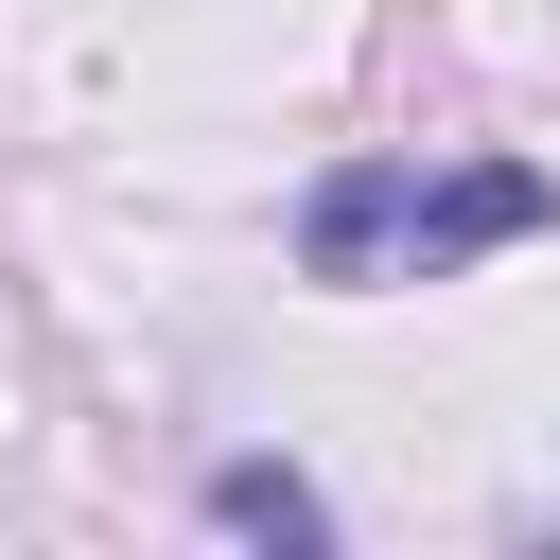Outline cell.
I'll return each instance as SVG.
<instances>
[{
    "label": "cell",
    "mask_w": 560,
    "mask_h": 560,
    "mask_svg": "<svg viewBox=\"0 0 560 560\" xmlns=\"http://www.w3.org/2000/svg\"><path fill=\"white\" fill-rule=\"evenodd\" d=\"M542 210H560V192H542L525 158H455V175L350 158V175H315L298 245H315V280H438V262H472V245H525Z\"/></svg>",
    "instance_id": "cell-1"
},
{
    "label": "cell",
    "mask_w": 560,
    "mask_h": 560,
    "mask_svg": "<svg viewBox=\"0 0 560 560\" xmlns=\"http://www.w3.org/2000/svg\"><path fill=\"white\" fill-rule=\"evenodd\" d=\"M210 525H228V542H332L315 472H280V455H228V472H210Z\"/></svg>",
    "instance_id": "cell-2"
}]
</instances>
